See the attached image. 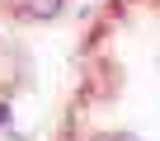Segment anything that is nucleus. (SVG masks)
Returning a JSON list of instances; mask_svg holds the SVG:
<instances>
[{
  "label": "nucleus",
  "mask_w": 160,
  "mask_h": 141,
  "mask_svg": "<svg viewBox=\"0 0 160 141\" xmlns=\"http://www.w3.org/2000/svg\"><path fill=\"white\" fill-rule=\"evenodd\" d=\"M0 122H10V104H0Z\"/></svg>",
  "instance_id": "nucleus-2"
},
{
  "label": "nucleus",
  "mask_w": 160,
  "mask_h": 141,
  "mask_svg": "<svg viewBox=\"0 0 160 141\" xmlns=\"http://www.w3.org/2000/svg\"><path fill=\"white\" fill-rule=\"evenodd\" d=\"M113 141H132V136H113Z\"/></svg>",
  "instance_id": "nucleus-3"
},
{
  "label": "nucleus",
  "mask_w": 160,
  "mask_h": 141,
  "mask_svg": "<svg viewBox=\"0 0 160 141\" xmlns=\"http://www.w3.org/2000/svg\"><path fill=\"white\" fill-rule=\"evenodd\" d=\"M24 10H28V14H38V19H52V14L61 10V0H24Z\"/></svg>",
  "instance_id": "nucleus-1"
}]
</instances>
